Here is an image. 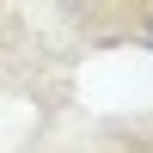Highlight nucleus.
Wrapping results in <instances>:
<instances>
[{
  "mask_svg": "<svg viewBox=\"0 0 153 153\" xmlns=\"http://www.w3.org/2000/svg\"><path fill=\"white\" fill-rule=\"evenodd\" d=\"M135 37H141V43H147V49H153V19H147V25H141V31H135Z\"/></svg>",
  "mask_w": 153,
  "mask_h": 153,
  "instance_id": "nucleus-1",
  "label": "nucleus"
}]
</instances>
